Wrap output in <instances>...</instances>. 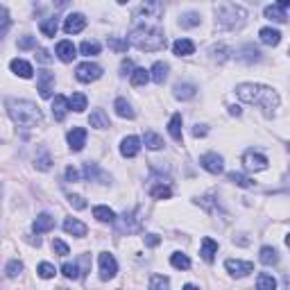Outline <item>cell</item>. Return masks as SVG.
<instances>
[{"label": "cell", "mask_w": 290, "mask_h": 290, "mask_svg": "<svg viewBox=\"0 0 290 290\" xmlns=\"http://www.w3.org/2000/svg\"><path fill=\"white\" fill-rule=\"evenodd\" d=\"M225 268H227V272H229L231 277H247L252 270H254V263H250V261H234V259H229L225 263Z\"/></svg>", "instance_id": "30bf717a"}, {"label": "cell", "mask_w": 290, "mask_h": 290, "mask_svg": "<svg viewBox=\"0 0 290 290\" xmlns=\"http://www.w3.org/2000/svg\"><path fill=\"white\" fill-rule=\"evenodd\" d=\"M259 259L263 266H277V263H279V254H277L275 247H263Z\"/></svg>", "instance_id": "4316f807"}, {"label": "cell", "mask_w": 290, "mask_h": 290, "mask_svg": "<svg viewBox=\"0 0 290 290\" xmlns=\"http://www.w3.org/2000/svg\"><path fill=\"white\" fill-rule=\"evenodd\" d=\"M172 52L177 54V57H188V54L195 52V43L191 39H177L172 43Z\"/></svg>", "instance_id": "ffe728a7"}, {"label": "cell", "mask_w": 290, "mask_h": 290, "mask_svg": "<svg viewBox=\"0 0 290 290\" xmlns=\"http://www.w3.org/2000/svg\"><path fill=\"white\" fill-rule=\"evenodd\" d=\"M179 25H182V27H195V25H200V14L186 11L184 16H179Z\"/></svg>", "instance_id": "60d3db41"}, {"label": "cell", "mask_w": 290, "mask_h": 290, "mask_svg": "<svg viewBox=\"0 0 290 290\" xmlns=\"http://www.w3.org/2000/svg\"><path fill=\"white\" fill-rule=\"evenodd\" d=\"M261 41L266 45H279L281 43V32L279 30H272V27H263V30L259 32Z\"/></svg>", "instance_id": "603a6c76"}, {"label": "cell", "mask_w": 290, "mask_h": 290, "mask_svg": "<svg viewBox=\"0 0 290 290\" xmlns=\"http://www.w3.org/2000/svg\"><path fill=\"white\" fill-rule=\"evenodd\" d=\"M68 202L73 204L75 209H86V202H84L79 195H70V197H68Z\"/></svg>", "instance_id": "db71d44e"}, {"label": "cell", "mask_w": 290, "mask_h": 290, "mask_svg": "<svg viewBox=\"0 0 290 290\" xmlns=\"http://www.w3.org/2000/svg\"><path fill=\"white\" fill-rule=\"evenodd\" d=\"M68 104H70L73 111L82 113L84 109H86V95H84V93H73V95H70V100H68Z\"/></svg>", "instance_id": "8d00e7d4"}, {"label": "cell", "mask_w": 290, "mask_h": 290, "mask_svg": "<svg viewBox=\"0 0 290 290\" xmlns=\"http://www.w3.org/2000/svg\"><path fill=\"white\" fill-rule=\"evenodd\" d=\"M168 77V64H163V61H157V64L152 66V70H150V79H154L157 84H163Z\"/></svg>", "instance_id": "d4e9b609"}, {"label": "cell", "mask_w": 290, "mask_h": 290, "mask_svg": "<svg viewBox=\"0 0 290 290\" xmlns=\"http://www.w3.org/2000/svg\"><path fill=\"white\" fill-rule=\"evenodd\" d=\"M64 231H66V234H73V236H77V238H82V236H86V225L79 222V220H75V218H68V220L64 222Z\"/></svg>", "instance_id": "44dd1931"}, {"label": "cell", "mask_w": 290, "mask_h": 290, "mask_svg": "<svg viewBox=\"0 0 290 290\" xmlns=\"http://www.w3.org/2000/svg\"><path fill=\"white\" fill-rule=\"evenodd\" d=\"M200 254H202V259L207 261V263H213V259H216V254H218V243L213 241V238H204L202 241V250H200Z\"/></svg>", "instance_id": "d6986e66"}, {"label": "cell", "mask_w": 290, "mask_h": 290, "mask_svg": "<svg viewBox=\"0 0 290 290\" xmlns=\"http://www.w3.org/2000/svg\"><path fill=\"white\" fill-rule=\"evenodd\" d=\"M245 52L247 54H238V59L247 61V64H252V61H259L261 59V52L254 48V45H245Z\"/></svg>", "instance_id": "7bdbcfd3"}, {"label": "cell", "mask_w": 290, "mask_h": 290, "mask_svg": "<svg viewBox=\"0 0 290 290\" xmlns=\"http://www.w3.org/2000/svg\"><path fill=\"white\" fill-rule=\"evenodd\" d=\"M245 18H247V11L243 9V7H236L234 2H225V5L218 9V23H220L222 27H227V30L243 25Z\"/></svg>", "instance_id": "277c9868"}, {"label": "cell", "mask_w": 290, "mask_h": 290, "mask_svg": "<svg viewBox=\"0 0 290 290\" xmlns=\"http://www.w3.org/2000/svg\"><path fill=\"white\" fill-rule=\"evenodd\" d=\"M9 68H11V73H14V75H18V77H23V79H30L32 75H34L32 66L27 64V61H25V59H11Z\"/></svg>", "instance_id": "e0dca14e"}, {"label": "cell", "mask_w": 290, "mask_h": 290, "mask_svg": "<svg viewBox=\"0 0 290 290\" xmlns=\"http://www.w3.org/2000/svg\"><path fill=\"white\" fill-rule=\"evenodd\" d=\"M77 50H75V45H73V41H59L57 43V57H59L64 64H70V61L77 57Z\"/></svg>", "instance_id": "9a60e30c"}, {"label": "cell", "mask_w": 290, "mask_h": 290, "mask_svg": "<svg viewBox=\"0 0 290 290\" xmlns=\"http://www.w3.org/2000/svg\"><path fill=\"white\" fill-rule=\"evenodd\" d=\"M20 272H23V263H20V261H9V263H7V277L14 279V277H18Z\"/></svg>", "instance_id": "bcb514c9"}, {"label": "cell", "mask_w": 290, "mask_h": 290, "mask_svg": "<svg viewBox=\"0 0 290 290\" xmlns=\"http://www.w3.org/2000/svg\"><path fill=\"white\" fill-rule=\"evenodd\" d=\"M89 123H91V127H95V129H107L109 127V118H107V113H104L102 109H95V111L91 113Z\"/></svg>", "instance_id": "cb8c5ba5"}, {"label": "cell", "mask_w": 290, "mask_h": 290, "mask_svg": "<svg viewBox=\"0 0 290 290\" xmlns=\"http://www.w3.org/2000/svg\"><path fill=\"white\" fill-rule=\"evenodd\" d=\"M116 272H118V263H116L113 254H109V252L100 254V277L107 281V279H113Z\"/></svg>", "instance_id": "9c48e42d"}, {"label": "cell", "mask_w": 290, "mask_h": 290, "mask_svg": "<svg viewBox=\"0 0 290 290\" xmlns=\"http://www.w3.org/2000/svg\"><path fill=\"white\" fill-rule=\"evenodd\" d=\"M195 86L193 84H177L175 86V98L177 100H191V98H195Z\"/></svg>", "instance_id": "83f0119b"}, {"label": "cell", "mask_w": 290, "mask_h": 290, "mask_svg": "<svg viewBox=\"0 0 290 290\" xmlns=\"http://www.w3.org/2000/svg\"><path fill=\"white\" fill-rule=\"evenodd\" d=\"M134 48L145 50V52H157V50L166 48V36L161 30L157 27H148V25H141V27H134L129 32V41Z\"/></svg>", "instance_id": "3957f363"}, {"label": "cell", "mask_w": 290, "mask_h": 290, "mask_svg": "<svg viewBox=\"0 0 290 290\" xmlns=\"http://www.w3.org/2000/svg\"><path fill=\"white\" fill-rule=\"evenodd\" d=\"M68 145L73 152H82L86 145V129L84 127H73L68 132Z\"/></svg>", "instance_id": "7c38bea8"}, {"label": "cell", "mask_w": 290, "mask_h": 290, "mask_svg": "<svg viewBox=\"0 0 290 290\" xmlns=\"http://www.w3.org/2000/svg\"><path fill=\"white\" fill-rule=\"evenodd\" d=\"M243 163H245V168L250 172H261L268 168V159L263 157V154L254 152V150H247V152L243 154Z\"/></svg>", "instance_id": "ba28073f"}, {"label": "cell", "mask_w": 290, "mask_h": 290, "mask_svg": "<svg viewBox=\"0 0 290 290\" xmlns=\"http://www.w3.org/2000/svg\"><path fill=\"white\" fill-rule=\"evenodd\" d=\"M138 152H141V138H136V136L123 138V143H120V154H123L125 159L136 157Z\"/></svg>", "instance_id": "4fadbf2b"}, {"label": "cell", "mask_w": 290, "mask_h": 290, "mask_svg": "<svg viewBox=\"0 0 290 290\" xmlns=\"http://www.w3.org/2000/svg\"><path fill=\"white\" fill-rule=\"evenodd\" d=\"M79 52H82L84 57H95V54H100V43L98 41H84V43L79 45Z\"/></svg>", "instance_id": "f35d334b"}, {"label": "cell", "mask_w": 290, "mask_h": 290, "mask_svg": "<svg viewBox=\"0 0 290 290\" xmlns=\"http://www.w3.org/2000/svg\"><path fill=\"white\" fill-rule=\"evenodd\" d=\"M93 218H98L100 222H109V225L116 222V213H113L109 207H95L93 209Z\"/></svg>", "instance_id": "f546056e"}, {"label": "cell", "mask_w": 290, "mask_h": 290, "mask_svg": "<svg viewBox=\"0 0 290 290\" xmlns=\"http://www.w3.org/2000/svg\"><path fill=\"white\" fill-rule=\"evenodd\" d=\"M170 266L177 268V270H188V268H191V259H188L186 254H182V252H175V254L170 256Z\"/></svg>", "instance_id": "4dcf8cb0"}, {"label": "cell", "mask_w": 290, "mask_h": 290, "mask_svg": "<svg viewBox=\"0 0 290 290\" xmlns=\"http://www.w3.org/2000/svg\"><path fill=\"white\" fill-rule=\"evenodd\" d=\"M236 95L245 104H259L268 116H272L275 109L279 107V95H277V91L270 89V86H263V84H238Z\"/></svg>", "instance_id": "6da1fadb"}, {"label": "cell", "mask_w": 290, "mask_h": 290, "mask_svg": "<svg viewBox=\"0 0 290 290\" xmlns=\"http://www.w3.org/2000/svg\"><path fill=\"white\" fill-rule=\"evenodd\" d=\"M266 18H270V20H275V23H286L288 20V16H286V11L281 9V7H277V5H270V7H266Z\"/></svg>", "instance_id": "f1b7e54d"}, {"label": "cell", "mask_w": 290, "mask_h": 290, "mask_svg": "<svg viewBox=\"0 0 290 290\" xmlns=\"http://www.w3.org/2000/svg\"><path fill=\"white\" fill-rule=\"evenodd\" d=\"M7 109H9V116L14 118V123L23 129H30L41 125L43 116H41V109L36 107L34 102H27V100H9L7 102Z\"/></svg>", "instance_id": "7a4b0ae2"}, {"label": "cell", "mask_w": 290, "mask_h": 290, "mask_svg": "<svg viewBox=\"0 0 290 290\" xmlns=\"http://www.w3.org/2000/svg\"><path fill=\"white\" fill-rule=\"evenodd\" d=\"M84 27H86V18H84L82 14H70L68 18H66V23H64L66 34H77V32H82Z\"/></svg>", "instance_id": "5bb4252c"}, {"label": "cell", "mask_w": 290, "mask_h": 290, "mask_svg": "<svg viewBox=\"0 0 290 290\" xmlns=\"http://www.w3.org/2000/svg\"><path fill=\"white\" fill-rule=\"evenodd\" d=\"M84 177L93 182V179H104V175L98 170V163H91L89 161V163H84Z\"/></svg>", "instance_id": "ab89813d"}, {"label": "cell", "mask_w": 290, "mask_h": 290, "mask_svg": "<svg viewBox=\"0 0 290 290\" xmlns=\"http://www.w3.org/2000/svg\"><path fill=\"white\" fill-rule=\"evenodd\" d=\"M168 132H170V136L175 138V141H182V113H175L170 118V123H168Z\"/></svg>", "instance_id": "484cf974"}, {"label": "cell", "mask_w": 290, "mask_h": 290, "mask_svg": "<svg viewBox=\"0 0 290 290\" xmlns=\"http://www.w3.org/2000/svg\"><path fill=\"white\" fill-rule=\"evenodd\" d=\"M132 70H134V64L129 59H125L123 64H120V75H132Z\"/></svg>", "instance_id": "9f6ffc18"}, {"label": "cell", "mask_w": 290, "mask_h": 290, "mask_svg": "<svg viewBox=\"0 0 290 290\" xmlns=\"http://www.w3.org/2000/svg\"><path fill=\"white\" fill-rule=\"evenodd\" d=\"M159 243H161V238H159L157 234H148V236H145V245H150V247H157Z\"/></svg>", "instance_id": "6f0895ef"}, {"label": "cell", "mask_w": 290, "mask_h": 290, "mask_svg": "<svg viewBox=\"0 0 290 290\" xmlns=\"http://www.w3.org/2000/svg\"><path fill=\"white\" fill-rule=\"evenodd\" d=\"M52 250L57 252V254H59V256H68V254H70L68 245H66L64 241H59V238H54V241H52Z\"/></svg>", "instance_id": "681fc988"}, {"label": "cell", "mask_w": 290, "mask_h": 290, "mask_svg": "<svg viewBox=\"0 0 290 290\" xmlns=\"http://www.w3.org/2000/svg\"><path fill=\"white\" fill-rule=\"evenodd\" d=\"M170 286V281L166 279V277H161V275H154L152 279H150V288L152 290H159V288H168Z\"/></svg>", "instance_id": "7dc6e473"}, {"label": "cell", "mask_w": 290, "mask_h": 290, "mask_svg": "<svg viewBox=\"0 0 290 290\" xmlns=\"http://www.w3.org/2000/svg\"><path fill=\"white\" fill-rule=\"evenodd\" d=\"M34 45H36V39H34V36H23V39L18 41V48H20V50L34 48Z\"/></svg>", "instance_id": "816d5d0a"}, {"label": "cell", "mask_w": 290, "mask_h": 290, "mask_svg": "<svg viewBox=\"0 0 290 290\" xmlns=\"http://www.w3.org/2000/svg\"><path fill=\"white\" fill-rule=\"evenodd\" d=\"M57 30H59L57 18H45L43 23H41V34H43V36H54V34H57Z\"/></svg>", "instance_id": "74e56055"}, {"label": "cell", "mask_w": 290, "mask_h": 290, "mask_svg": "<svg viewBox=\"0 0 290 290\" xmlns=\"http://www.w3.org/2000/svg\"><path fill=\"white\" fill-rule=\"evenodd\" d=\"M118 2H120V5H125V2H127V0H118Z\"/></svg>", "instance_id": "be15d7a7"}, {"label": "cell", "mask_w": 290, "mask_h": 290, "mask_svg": "<svg viewBox=\"0 0 290 290\" xmlns=\"http://www.w3.org/2000/svg\"><path fill=\"white\" fill-rule=\"evenodd\" d=\"M66 5H68V0H54V7H59V9L66 7Z\"/></svg>", "instance_id": "6125c7cd"}, {"label": "cell", "mask_w": 290, "mask_h": 290, "mask_svg": "<svg viewBox=\"0 0 290 290\" xmlns=\"http://www.w3.org/2000/svg\"><path fill=\"white\" fill-rule=\"evenodd\" d=\"M50 163H52V159H50V154H45V152L36 159V168H39V170H50Z\"/></svg>", "instance_id": "f907efd6"}, {"label": "cell", "mask_w": 290, "mask_h": 290, "mask_svg": "<svg viewBox=\"0 0 290 290\" xmlns=\"http://www.w3.org/2000/svg\"><path fill=\"white\" fill-rule=\"evenodd\" d=\"M227 179H229L231 184L241 186V188H254V182H252L250 177H245V175H241V172H229V175H227Z\"/></svg>", "instance_id": "1f68e13d"}, {"label": "cell", "mask_w": 290, "mask_h": 290, "mask_svg": "<svg viewBox=\"0 0 290 290\" xmlns=\"http://www.w3.org/2000/svg\"><path fill=\"white\" fill-rule=\"evenodd\" d=\"M256 286H259V290H275L277 279L272 275H268V272H261L259 279H256Z\"/></svg>", "instance_id": "d6a6232c"}, {"label": "cell", "mask_w": 290, "mask_h": 290, "mask_svg": "<svg viewBox=\"0 0 290 290\" xmlns=\"http://www.w3.org/2000/svg\"><path fill=\"white\" fill-rule=\"evenodd\" d=\"M52 91H54V73L41 70L39 73V95L48 100L50 95H52Z\"/></svg>", "instance_id": "8fae6325"}, {"label": "cell", "mask_w": 290, "mask_h": 290, "mask_svg": "<svg viewBox=\"0 0 290 290\" xmlns=\"http://www.w3.org/2000/svg\"><path fill=\"white\" fill-rule=\"evenodd\" d=\"M288 5H290V0H277V7H281V9H286Z\"/></svg>", "instance_id": "94428289"}, {"label": "cell", "mask_w": 290, "mask_h": 290, "mask_svg": "<svg viewBox=\"0 0 290 290\" xmlns=\"http://www.w3.org/2000/svg\"><path fill=\"white\" fill-rule=\"evenodd\" d=\"M54 272H57V270H54V266H50V263H41V266H39V277H41V279H52Z\"/></svg>", "instance_id": "c3c4849f"}, {"label": "cell", "mask_w": 290, "mask_h": 290, "mask_svg": "<svg viewBox=\"0 0 290 290\" xmlns=\"http://www.w3.org/2000/svg\"><path fill=\"white\" fill-rule=\"evenodd\" d=\"M150 82V70L145 68H134L132 70V84L134 86H145Z\"/></svg>", "instance_id": "e575fe53"}, {"label": "cell", "mask_w": 290, "mask_h": 290, "mask_svg": "<svg viewBox=\"0 0 290 290\" xmlns=\"http://www.w3.org/2000/svg\"><path fill=\"white\" fill-rule=\"evenodd\" d=\"M207 132H209V129L204 127V125H195V127H193V136H195V138L207 136Z\"/></svg>", "instance_id": "680465c9"}, {"label": "cell", "mask_w": 290, "mask_h": 290, "mask_svg": "<svg viewBox=\"0 0 290 290\" xmlns=\"http://www.w3.org/2000/svg\"><path fill=\"white\" fill-rule=\"evenodd\" d=\"M113 109H116V113H118L120 118H129V120H132L134 116H136V111H134L132 104H129L125 98H118V100H116V102H113Z\"/></svg>", "instance_id": "7402d4cb"}, {"label": "cell", "mask_w": 290, "mask_h": 290, "mask_svg": "<svg viewBox=\"0 0 290 290\" xmlns=\"http://www.w3.org/2000/svg\"><path fill=\"white\" fill-rule=\"evenodd\" d=\"M229 113H231V116H241V107H236V104L229 107Z\"/></svg>", "instance_id": "91938a15"}, {"label": "cell", "mask_w": 290, "mask_h": 290, "mask_svg": "<svg viewBox=\"0 0 290 290\" xmlns=\"http://www.w3.org/2000/svg\"><path fill=\"white\" fill-rule=\"evenodd\" d=\"M107 45L111 50H116V52H125V50H127V41H123V39H118V36H109L107 39Z\"/></svg>", "instance_id": "f6af8a7d"}, {"label": "cell", "mask_w": 290, "mask_h": 290, "mask_svg": "<svg viewBox=\"0 0 290 290\" xmlns=\"http://www.w3.org/2000/svg\"><path fill=\"white\" fill-rule=\"evenodd\" d=\"M161 14H163V5L157 2V0H145V2L136 9V18L143 20V23H145V20H148V23L150 20H159Z\"/></svg>", "instance_id": "5b68a950"}, {"label": "cell", "mask_w": 290, "mask_h": 290, "mask_svg": "<svg viewBox=\"0 0 290 290\" xmlns=\"http://www.w3.org/2000/svg\"><path fill=\"white\" fill-rule=\"evenodd\" d=\"M68 109H70V104H68V100H66L64 95H54V100H52V116H54V120H64L66 113H68Z\"/></svg>", "instance_id": "2e32d148"}, {"label": "cell", "mask_w": 290, "mask_h": 290, "mask_svg": "<svg viewBox=\"0 0 290 290\" xmlns=\"http://www.w3.org/2000/svg\"><path fill=\"white\" fill-rule=\"evenodd\" d=\"M54 227V218L50 216V213H41V216H36V220L32 222V229L36 231V234H45V231H50Z\"/></svg>", "instance_id": "ac0fdd59"}, {"label": "cell", "mask_w": 290, "mask_h": 290, "mask_svg": "<svg viewBox=\"0 0 290 290\" xmlns=\"http://www.w3.org/2000/svg\"><path fill=\"white\" fill-rule=\"evenodd\" d=\"M209 52L213 54V59H216L218 64H222V61L229 59V48H227V45H213Z\"/></svg>", "instance_id": "b9f144b4"}, {"label": "cell", "mask_w": 290, "mask_h": 290, "mask_svg": "<svg viewBox=\"0 0 290 290\" xmlns=\"http://www.w3.org/2000/svg\"><path fill=\"white\" fill-rule=\"evenodd\" d=\"M36 59H39V61H43V64H50V61H52V57H50V52H48V50L39 48V52H36Z\"/></svg>", "instance_id": "11a10c76"}, {"label": "cell", "mask_w": 290, "mask_h": 290, "mask_svg": "<svg viewBox=\"0 0 290 290\" xmlns=\"http://www.w3.org/2000/svg\"><path fill=\"white\" fill-rule=\"evenodd\" d=\"M61 272H64V277H66V279H79V277H82V272H79L77 263H64Z\"/></svg>", "instance_id": "ee69618b"}, {"label": "cell", "mask_w": 290, "mask_h": 290, "mask_svg": "<svg viewBox=\"0 0 290 290\" xmlns=\"http://www.w3.org/2000/svg\"><path fill=\"white\" fill-rule=\"evenodd\" d=\"M200 166L204 168L207 172H211V175H220V172L225 170V161H222V157H220V154H216V152L202 154V157H200Z\"/></svg>", "instance_id": "52a82bcc"}, {"label": "cell", "mask_w": 290, "mask_h": 290, "mask_svg": "<svg viewBox=\"0 0 290 290\" xmlns=\"http://www.w3.org/2000/svg\"><path fill=\"white\" fill-rule=\"evenodd\" d=\"M143 143H145V148H150V150H161L163 148V138L154 132H145Z\"/></svg>", "instance_id": "836d02e7"}, {"label": "cell", "mask_w": 290, "mask_h": 290, "mask_svg": "<svg viewBox=\"0 0 290 290\" xmlns=\"http://www.w3.org/2000/svg\"><path fill=\"white\" fill-rule=\"evenodd\" d=\"M75 77H77L79 82H84V84H91V82H95V79L102 77V68H100L98 64L84 61V64L77 66V70H75Z\"/></svg>", "instance_id": "8992f818"}, {"label": "cell", "mask_w": 290, "mask_h": 290, "mask_svg": "<svg viewBox=\"0 0 290 290\" xmlns=\"http://www.w3.org/2000/svg\"><path fill=\"white\" fill-rule=\"evenodd\" d=\"M66 182H79V172L73 166L66 168Z\"/></svg>", "instance_id": "f5cc1de1"}, {"label": "cell", "mask_w": 290, "mask_h": 290, "mask_svg": "<svg viewBox=\"0 0 290 290\" xmlns=\"http://www.w3.org/2000/svg\"><path fill=\"white\" fill-rule=\"evenodd\" d=\"M150 195L154 197V200H168V197L172 195L170 186H166V184H154L152 188H150Z\"/></svg>", "instance_id": "d590c367"}]
</instances>
